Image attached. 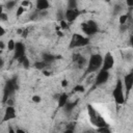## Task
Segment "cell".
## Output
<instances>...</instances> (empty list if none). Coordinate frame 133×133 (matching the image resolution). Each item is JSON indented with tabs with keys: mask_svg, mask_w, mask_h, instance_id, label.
Masks as SVG:
<instances>
[{
	"mask_svg": "<svg viewBox=\"0 0 133 133\" xmlns=\"http://www.w3.org/2000/svg\"><path fill=\"white\" fill-rule=\"evenodd\" d=\"M87 113H88V117H89L90 123L94 126H96L97 128L108 126V124L106 123V121L101 116V114L98 113V111L90 104H87Z\"/></svg>",
	"mask_w": 133,
	"mask_h": 133,
	"instance_id": "1",
	"label": "cell"
},
{
	"mask_svg": "<svg viewBox=\"0 0 133 133\" xmlns=\"http://www.w3.org/2000/svg\"><path fill=\"white\" fill-rule=\"evenodd\" d=\"M102 61H103V57L101 56V54H92L87 62L84 76H87L88 74H92L98 70H100L102 66Z\"/></svg>",
	"mask_w": 133,
	"mask_h": 133,
	"instance_id": "2",
	"label": "cell"
},
{
	"mask_svg": "<svg viewBox=\"0 0 133 133\" xmlns=\"http://www.w3.org/2000/svg\"><path fill=\"white\" fill-rule=\"evenodd\" d=\"M18 89V79L17 77H12L10 79H8L4 85V89H3V99L2 102L6 103L9 99V97Z\"/></svg>",
	"mask_w": 133,
	"mask_h": 133,
	"instance_id": "3",
	"label": "cell"
},
{
	"mask_svg": "<svg viewBox=\"0 0 133 133\" xmlns=\"http://www.w3.org/2000/svg\"><path fill=\"white\" fill-rule=\"evenodd\" d=\"M112 96H113V99L115 101L116 104L118 105H123L126 101L125 99V96H124V87H123V81L121 79H117L116 81V84L113 88V91H112Z\"/></svg>",
	"mask_w": 133,
	"mask_h": 133,
	"instance_id": "4",
	"label": "cell"
},
{
	"mask_svg": "<svg viewBox=\"0 0 133 133\" xmlns=\"http://www.w3.org/2000/svg\"><path fill=\"white\" fill-rule=\"evenodd\" d=\"M88 44H89V38L88 37L83 36L79 33H74L71 37L69 48L70 49H75V48H79V47H84Z\"/></svg>",
	"mask_w": 133,
	"mask_h": 133,
	"instance_id": "5",
	"label": "cell"
},
{
	"mask_svg": "<svg viewBox=\"0 0 133 133\" xmlns=\"http://www.w3.org/2000/svg\"><path fill=\"white\" fill-rule=\"evenodd\" d=\"M81 29L87 36H90V35L96 34L99 31V26L95 21L89 20V21L81 24Z\"/></svg>",
	"mask_w": 133,
	"mask_h": 133,
	"instance_id": "6",
	"label": "cell"
},
{
	"mask_svg": "<svg viewBox=\"0 0 133 133\" xmlns=\"http://www.w3.org/2000/svg\"><path fill=\"white\" fill-rule=\"evenodd\" d=\"M108 78H109V71H105V70H102L101 69L100 72L98 73V75L95 78V84H94L92 88H90V91L94 88H96L97 86H100V85L106 83L107 80H108Z\"/></svg>",
	"mask_w": 133,
	"mask_h": 133,
	"instance_id": "7",
	"label": "cell"
},
{
	"mask_svg": "<svg viewBox=\"0 0 133 133\" xmlns=\"http://www.w3.org/2000/svg\"><path fill=\"white\" fill-rule=\"evenodd\" d=\"M80 14H81V10H79L78 8H74V9L68 8L65 10L63 17H64V19H65V21L68 23H72V22H74L80 16Z\"/></svg>",
	"mask_w": 133,
	"mask_h": 133,
	"instance_id": "8",
	"label": "cell"
},
{
	"mask_svg": "<svg viewBox=\"0 0 133 133\" xmlns=\"http://www.w3.org/2000/svg\"><path fill=\"white\" fill-rule=\"evenodd\" d=\"M113 64H114V58L112 56L111 53H106L104 58H103V61H102V66L101 69L102 70H105V71H109L113 68Z\"/></svg>",
	"mask_w": 133,
	"mask_h": 133,
	"instance_id": "9",
	"label": "cell"
},
{
	"mask_svg": "<svg viewBox=\"0 0 133 133\" xmlns=\"http://www.w3.org/2000/svg\"><path fill=\"white\" fill-rule=\"evenodd\" d=\"M125 84V88H126V95H125V99L128 98L132 87H133V73L130 72L129 74H127L124 78V83Z\"/></svg>",
	"mask_w": 133,
	"mask_h": 133,
	"instance_id": "10",
	"label": "cell"
},
{
	"mask_svg": "<svg viewBox=\"0 0 133 133\" xmlns=\"http://www.w3.org/2000/svg\"><path fill=\"white\" fill-rule=\"evenodd\" d=\"M14 51H15L14 58L17 59V60H19L21 57H23V56L25 55V46H24V44L21 43V42H17V43L15 44V49H14Z\"/></svg>",
	"mask_w": 133,
	"mask_h": 133,
	"instance_id": "11",
	"label": "cell"
},
{
	"mask_svg": "<svg viewBox=\"0 0 133 133\" xmlns=\"http://www.w3.org/2000/svg\"><path fill=\"white\" fill-rule=\"evenodd\" d=\"M16 117V109L14 106L11 105H8L6 108H5V111H4V115H3V118H2V122H8V121H11Z\"/></svg>",
	"mask_w": 133,
	"mask_h": 133,
	"instance_id": "12",
	"label": "cell"
},
{
	"mask_svg": "<svg viewBox=\"0 0 133 133\" xmlns=\"http://www.w3.org/2000/svg\"><path fill=\"white\" fill-rule=\"evenodd\" d=\"M50 6V3L48 0H36V8L39 11H45Z\"/></svg>",
	"mask_w": 133,
	"mask_h": 133,
	"instance_id": "13",
	"label": "cell"
},
{
	"mask_svg": "<svg viewBox=\"0 0 133 133\" xmlns=\"http://www.w3.org/2000/svg\"><path fill=\"white\" fill-rule=\"evenodd\" d=\"M77 104H78V100H76V101H66V103L64 104V106L62 107L63 109H64V111L65 112H71L76 106H77Z\"/></svg>",
	"mask_w": 133,
	"mask_h": 133,
	"instance_id": "14",
	"label": "cell"
},
{
	"mask_svg": "<svg viewBox=\"0 0 133 133\" xmlns=\"http://www.w3.org/2000/svg\"><path fill=\"white\" fill-rule=\"evenodd\" d=\"M60 56H54L53 54H50V53H43L42 54V58H43V61H45V62H47L48 64L49 63H51V62H53L56 58H59Z\"/></svg>",
	"mask_w": 133,
	"mask_h": 133,
	"instance_id": "15",
	"label": "cell"
},
{
	"mask_svg": "<svg viewBox=\"0 0 133 133\" xmlns=\"http://www.w3.org/2000/svg\"><path fill=\"white\" fill-rule=\"evenodd\" d=\"M68 100H69V95L66 92H62L61 95H59V97H58V107L62 108Z\"/></svg>",
	"mask_w": 133,
	"mask_h": 133,
	"instance_id": "16",
	"label": "cell"
},
{
	"mask_svg": "<svg viewBox=\"0 0 133 133\" xmlns=\"http://www.w3.org/2000/svg\"><path fill=\"white\" fill-rule=\"evenodd\" d=\"M47 62H45V61H36L35 63H34V68L36 69V70H41V71H43V70H45V68L47 66Z\"/></svg>",
	"mask_w": 133,
	"mask_h": 133,
	"instance_id": "17",
	"label": "cell"
},
{
	"mask_svg": "<svg viewBox=\"0 0 133 133\" xmlns=\"http://www.w3.org/2000/svg\"><path fill=\"white\" fill-rule=\"evenodd\" d=\"M75 62H77V63H78V66H79V68H82V66H84V65H85V63H86V59H85L83 56H81V55H80V56L78 57V59H77Z\"/></svg>",
	"mask_w": 133,
	"mask_h": 133,
	"instance_id": "18",
	"label": "cell"
},
{
	"mask_svg": "<svg viewBox=\"0 0 133 133\" xmlns=\"http://www.w3.org/2000/svg\"><path fill=\"white\" fill-rule=\"evenodd\" d=\"M18 61H19V62H21V63H22L26 69H28V68H29V60H28V58H27L25 55H24L23 57H21Z\"/></svg>",
	"mask_w": 133,
	"mask_h": 133,
	"instance_id": "19",
	"label": "cell"
},
{
	"mask_svg": "<svg viewBox=\"0 0 133 133\" xmlns=\"http://www.w3.org/2000/svg\"><path fill=\"white\" fill-rule=\"evenodd\" d=\"M77 0H68V8L70 9H74V8H77Z\"/></svg>",
	"mask_w": 133,
	"mask_h": 133,
	"instance_id": "20",
	"label": "cell"
},
{
	"mask_svg": "<svg viewBox=\"0 0 133 133\" xmlns=\"http://www.w3.org/2000/svg\"><path fill=\"white\" fill-rule=\"evenodd\" d=\"M127 22H128V15H122L121 17H119V24L121 25H124V24H127Z\"/></svg>",
	"mask_w": 133,
	"mask_h": 133,
	"instance_id": "21",
	"label": "cell"
},
{
	"mask_svg": "<svg viewBox=\"0 0 133 133\" xmlns=\"http://www.w3.org/2000/svg\"><path fill=\"white\" fill-rule=\"evenodd\" d=\"M15 44H16V42H15L14 39H9L8 43H7V49H8L9 51H14V49H15Z\"/></svg>",
	"mask_w": 133,
	"mask_h": 133,
	"instance_id": "22",
	"label": "cell"
},
{
	"mask_svg": "<svg viewBox=\"0 0 133 133\" xmlns=\"http://www.w3.org/2000/svg\"><path fill=\"white\" fill-rule=\"evenodd\" d=\"M85 89H84V86L82 85H76L74 88H73V92H83Z\"/></svg>",
	"mask_w": 133,
	"mask_h": 133,
	"instance_id": "23",
	"label": "cell"
},
{
	"mask_svg": "<svg viewBox=\"0 0 133 133\" xmlns=\"http://www.w3.org/2000/svg\"><path fill=\"white\" fill-rule=\"evenodd\" d=\"M25 8H26V7H24V6H22V5L19 6L18 9H17V17H20V16L25 11Z\"/></svg>",
	"mask_w": 133,
	"mask_h": 133,
	"instance_id": "24",
	"label": "cell"
},
{
	"mask_svg": "<svg viewBox=\"0 0 133 133\" xmlns=\"http://www.w3.org/2000/svg\"><path fill=\"white\" fill-rule=\"evenodd\" d=\"M16 1H14V0H11V1H8L7 3H6V7H7V9H11V8H14V6L16 5Z\"/></svg>",
	"mask_w": 133,
	"mask_h": 133,
	"instance_id": "25",
	"label": "cell"
},
{
	"mask_svg": "<svg viewBox=\"0 0 133 133\" xmlns=\"http://www.w3.org/2000/svg\"><path fill=\"white\" fill-rule=\"evenodd\" d=\"M98 132H106V133H109L110 130L108 128V126L106 127H101V128H98Z\"/></svg>",
	"mask_w": 133,
	"mask_h": 133,
	"instance_id": "26",
	"label": "cell"
},
{
	"mask_svg": "<svg viewBox=\"0 0 133 133\" xmlns=\"http://www.w3.org/2000/svg\"><path fill=\"white\" fill-rule=\"evenodd\" d=\"M60 24H61L60 26H61V28H62V29H66V28L69 27L68 22H66L65 20H61V21H60Z\"/></svg>",
	"mask_w": 133,
	"mask_h": 133,
	"instance_id": "27",
	"label": "cell"
},
{
	"mask_svg": "<svg viewBox=\"0 0 133 133\" xmlns=\"http://www.w3.org/2000/svg\"><path fill=\"white\" fill-rule=\"evenodd\" d=\"M74 127H75V125H73V124L68 125L66 126V129H65V132H73L74 131Z\"/></svg>",
	"mask_w": 133,
	"mask_h": 133,
	"instance_id": "28",
	"label": "cell"
},
{
	"mask_svg": "<svg viewBox=\"0 0 133 133\" xmlns=\"http://www.w3.org/2000/svg\"><path fill=\"white\" fill-rule=\"evenodd\" d=\"M41 100H42V99H41L39 96H33V97H32V101H33L34 103H39Z\"/></svg>",
	"mask_w": 133,
	"mask_h": 133,
	"instance_id": "29",
	"label": "cell"
},
{
	"mask_svg": "<svg viewBox=\"0 0 133 133\" xmlns=\"http://www.w3.org/2000/svg\"><path fill=\"white\" fill-rule=\"evenodd\" d=\"M0 20H2V21H6V20H7V15L4 14V12L0 14Z\"/></svg>",
	"mask_w": 133,
	"mask_h": 133,
	"instance_id": "30",
	"label": "cell"
},
{
	"mask_svg": "<svg viewBox=\"0 0 133 133\" xmlns=\"http://www.w3.org/2000/svg\"><path fill=\"white\" fill-rule=\"evenodd\" d=\"M126 3L129 6V8H131L133 6V0H126Z\"/></svg>",
	"mask_w": 133,
	"mask_h": 133,
	"instance_id": "31",
	"label": "cell"
},
{
	"mask_svg": "<svg viewBox=\"0 0 133 133\" xmlns=\"http://www.w3.org/2000/svg\"><path fill=\"white\" fill-rule=\"evenodd\" d=\"M4 33H5V29L0 25V37H1V36H3V35H4Z\"/></svg>",
	"mask_w": 133,
	"mask_h": 133,
	"instance_id": "32",
	"label": "cell"
},
{
	"mask_svg": "<svg viewBox=\"0 0 133 133\" xmlns=\"http://www.w3.org/2000/svg\"><path fill=\"white\" fill-rule=\"evenodd\" d=\"M28 5H29V1H27V0H26V1H23V2H22V6L26 7V6H28Z\"/></svg>",
	"mask_w": 133,
	"mask_h": 133,
	"instance_id": "33",
	"label": "cell"
},
{
	"mask_svg": "<svg viewBox=\"0 0 133 133\" xmlns=\"http://www.w3.org/2000/svg\"><path fill=\"white\" fill-rule=\"evenodd\" d=\"M68 85V81L66 80H62V82H61V86L62 87H65Z\"/></svg>",
	"mask_w": 133,
	"mask_h": 133,
	"instance_id": "34",
	"label": "cell"
},
{
	"mask_svg": "<svg viewBox=\"0 0 133 133\" xmlns=\"http://www.w3.org/2000/svg\"><path fill=\"white\" fill-rule=\"evenodd\" d=\"M4 47H5L4 43H3L2 41H0V50H3V49H4Z\"/></svg>",
	"mask_w": 133,
	"mask_h": 133,
	"instance_id": "35",
	"label": "cell"
},
{
	"mask_svg": "<svg viewBox=\"0 0 133 133\" xmlns=\"http://www.w3.org/2000/svg\"><path fill=\"white\" fill-rule=\"evenodd\" d=\"M3 64H4V61H3V59L0 57V69L3 66Z\"/></svg>",
	"mask_w": 133,
	"mask_h": 133,
	"instance_id": "36",
	"label": "cell"
},
{
	"mask_svg": "<svg viewBox=\"0 0 133 133\" xmlns=\"http://www.w3.org/2000/svg\"><path fill=\"white\" fill-rule=\"evenodd\" d=\"M2 12H3V6L0 5V14H2Z\"/></svg>",
	"mask_w": 133,
	"mask_h": 133,
	"instance_id": "37",
	"label": "cell"
},
{
	"mask_svg": "<svg viewBox=\"0 0 133 133\" xmlns=\"http://www.w3.org/2000/svg\"><path fill=\"white\" fill-rule=\"evenodd\" d=\"M16 132H20V133H24V131L23 130H20V129H17V131Z\"/></svg>",
	"mask_w": 133,
	"mask_h": 133,
	"instance_id": "38",
	"label": "cell"
}]
</instances>
